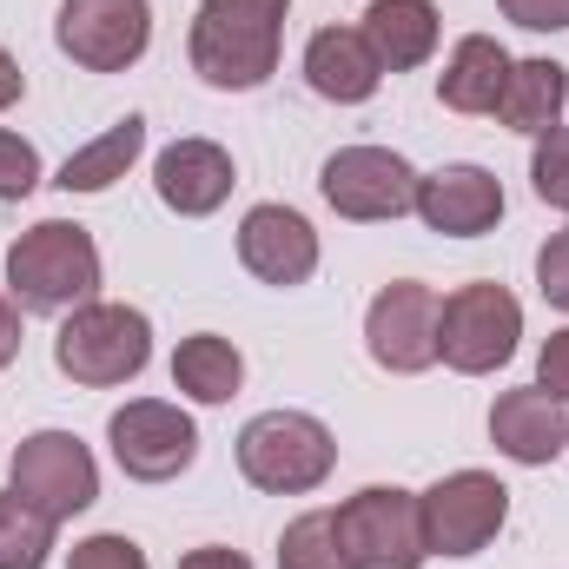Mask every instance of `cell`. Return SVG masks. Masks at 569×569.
<instances>
[{
    "mask_svg": "<svg viewBox=\"0 0 569 569\" xmlns=\"http://www.w3.org/2000/svg\"><path fill=\"white\" fill-rule=\"evenodd\" d=\"M331 463H338V437L305 411H259L239 430V470L252 490L305 497L331 477Z\"/></svg>",
    "mask_w": 569,
    "mask_h": 569,
    "instance_id": "cell-4",
    "label": "cell"
},
{
    "mask_svg": "<svg viewBox=\"0 0 569 569\" xmlns=\"http://www.w3.org/2000/svg\"><path fill=\"white\" fill-rule=\"evenodd\" d=\"M107 443H113V463L133 483H172L199 457V425L166 398H133L107 418Z\"/></svg>",
    "mask_w": 569,
    "mask_h": 569,
    "instance_id": "cell-10",
    "label": "cell"
},
{
    "mask_svg": "<svg viewBox=\"0 0 569 569\" xmlns=\"http://www.w3.org/2000/svg\"><path fill=\"white\" fill-rule=\"evenodd\" d=\"M318 192L338 219H358V226H378V219H405L418 206V172L405 152L391 146H345L325 159L318 172Z\"/></svg>",
    "mask_w": 569,
    "mask_h": 569,
    "instance_id": "cell-8",
    "label": "cell"
},
{
    "mask_svg": "<svg viewBox=\"0 0 569 569\" xmlns=\"http://www.w3.org/2000/svg\"><path fill=\"white\" fill-rule=\"evenodd\" d=\"M338 530V557L345 569H425V523H418V497L398 483H371L358 497H345L331 510Z\"/></svg>",
    "mask_w": 569,
    "mask_h": 569,
    "instance_id": "cell-5",
    "label": "cell"
},
{
    "mask_svg": "<svg viewBox=\"0 0 569 569\" xmlns=\"http://www.w3.org/2000/svg\"><path fill=\"white\" fill-rule=\"evenodd\" d=\"M358 33L371 40L385 73H411L437 53V7L430 0H371Z\"/></svg>",
    "mask_w": 569,
    "mask_h": 569,
    "instance_id": "cell-19",
    "label": "cell"
},
{
    "mask_svg": "<svg viewBox=\"0 0 569 569\" xmlns=\"http://www.w3.org/2000/svg\"><path fill=\"white\" fill-rule=\"evenodd\" d=\"M7 490L20 503H33L40 517L73 523L80 510L100 503V463L73 430H33V437H20V450L7 463Z\"/></svg>",
    "mask_w": 569,
    "mask_h": 569,
    "instance_id": "cell-7",
    "label": "cell"
},
{
    "mask_svg": "<svg viewBox=\"0 0 569 569\" xmlns=\"http://www.w3.org/2000/svg\"><path fill=\"white\" fill-rule=\"evenodd\" d=\"M53 530H60L53 517H40L13 490H0V569H47Z\"/></svg>",
    "mask_w": 569,
    "mask_h": 569,
    "instance_id": "cell-23",
    "label": "cell"
},
{
    "mask_svg": "<svg viewBox=\"0 0 569 569\" xmlns=\"http://www.w3.org/2000/svg\"><path fill=\"white\" fill-rule=\"evenodd\" d=\"M517 338H523V305L503 284H490V279L457 284L437 305V358L450 371H463V378H483V371L510 365Z\"/></svg>",
    "mask_w": 569,
    "mask_h": 569,
    "instance_id": "cell-6",
    "label": "cell"
},
{
    "mask_svg": "<svg viewBox=\"0 0 569 569\" xmlns=\"http://www.w3.org/2000/svg\"><path fill=\"white\" fill-rule=\"evenodd\" d=\"M67 569H152V563H146V550L133 543V537H120V530H100V537L73 543Z\"/></svg>",
    "mask_w": 569,
    "mask_h": 569,
    "instance_id": "cell-26",
    "label": "cell"
},
{
    "mask_svg": "<svg viewBox=\"0 0 569 569\" xmlns=\"http://www.w3.org/2000/svg\"><path fill=\"white\" fill-rule=\"evenodd\" d=\"M537 391L550 405H569V331H550L537 351Z\"/></svg>",
    "mask_w": 569,
    "mask_h": 569,
    "instance_id": "cell-29",
    "label": "cell"
},
{
    "mask_svg": "<svg viewBox=\"0 0 569 569\" xmlns=\"http://www.w3.org/2000/svg\"><path fill=\"white\" fill-rule=\"evenodd\" d=\"M53 40L87 73H127L152 47V7L146 0H60Z\"/></svg>",
    "mask_w": 569,
    "mask_h": 569,
    "instance_id": "cell-11",
    "label": "cell"
},
{
    "mask_svg": "<svg viewBox=\"0 0 569 569\" xmlns=\"http://www.w3.org/2000/svg\"><path fill=\"white\" fill-rule=\"evenodd\" d=\"M537 291H543L557 311H569V226L563 232H550L543 252H537Z\"/></svg>",
    "mask_w": 569,
    "mask_h": 569,
    "instance_id": "cell-28",
    "label": "cell"
},
{
    "mask_svg": "<svg viewBox=\"0 0 569 569\" xmlns=\"http://www.w3.org/2000/svg\"><path fill=\"white\" fill-rule=\"evenodd\" d=\"M291 0H199L192 20V73L219 93H252L279 73V40Z\"/></svg>",
    "mask_w": 569,
    "mask_h": 569,
    "instance_id": "cell-1",
    "label": "cell"
},
{
    "mask_svg": "<svg viewBox=\"0 0 569 569\" xmlns=\"http://www.w3.org/2000/svg\"><path fill=\"white\" fill-rule=\"evenodd\" d=\"M33 186H40V152H33V140H20V133L0 127V199H27Z\"/></svg>",
    "mask_w": 569,
    "mask_h": 569,
    "instance_id": "cell-27",
    "label": "cell"
},
{
    "mask_svg": "<svg viewBox=\"0 0 569 569\" xmlns=\"http://www.w3.org/2000/svg\"><path fill=\"white\" fill-rule=\"evenodd\" d=\"M430 232L443 239H483L503 219V186L483 166H443V172H418V206Z\"/></svg>",
    "mask_w": 569,
    "mask_h": 569,
    "instance_id": "cell-14",
    "label": "cell"
},
{
    "mask_svg": "<svg viewBox=\"0 0 569 569\" xmlns=\"http://www.w3.org/2000/svg\"><path fill=\"white\" fill-rule=\"evenodd\" d=\"M510 517V490L490 470H450L418 497V523H425L430 557H477Z\"/></svg>",
    "mask_w": 569,
    "mask_h": 569,
    "instance_id": "cell-9",
    "label": "cell"
},
{
    "mask_svg": "<svg viewBox=\"0 0 569 569\" xmlns=\"http://www.w3.org/2000/svg\"><path fill=\"white\" fill-rule=\"evenodd\" d=\"M563 107H569V67H557V60H517L510 80H503L497 120L510 133H550V127H563Z\"/></svg>",
    "mask_w": 569,
    "mask_h": 569,
    "instance_id": "cell-21",
    "label": "cell"
},
{
    "mask_svg": "<svg viewBox=\"0 0 569 569\" xmlns=\"http://www.w3.org/2000/svg\"><path fill=\"white\" fill-rule=\"evenodd\" d=\"M179 569H252L239 550H219V543H206V550H186L179 557Z\"/></svg>",
    "mask_w": 569,
    "mask_h": 569,
    "instance_id": "cell-31",
    "label": "cell"
},
{
    "mask_svg": "<svg viewBox=\"0 0 569 569\" xmlns=\"http://www.w3.org/2000/svg\"><path fill=\"white\" fill-rule=\"evenodd\" d=\"M530 186L543 206L569 212V127H550L537 133V152H530Z\"/></svg>",
    "mask_w": 569,
    "mask_h": 569,
    "instance_id": "cell-25",
    "label": "cell"
},
{
    "mask_svg": "<svg viewBox=\"0 0 569 569\" xmlns=\"http://www.w3.org/2000/svg\"><path fill=\"white\" fill-rule=\"evenodd\" d=\"M20 93H27V73H20V60H13V53L0 47V113H7V107H13Z\"/></svg>",
    "mask_w": 569,
    "mask_h": 569,
    "instance_id": "cell-33",
    "label": "cell"
},
{
    "mask_svg": "<svg viewBox=\"0 0 569 569\" xmlns=\"http://www.w3.org/2000/svg\"><path fill=\"white\" fill-rule=\"evenodd\" d=\"M497 7H503V20H517L530 33H563L569 27V0H497Z\"/></svg>",
    "mask_w": 569,
    "mask_h": 569,
    "instance_id": "cell-30",
    "label": "cell"
},
{
    "mask_svg": "<svg viewBox=\"0 0 569 569\" xmlns=\"http://www.w3.org/2000/svg\"><path fill=\"white\" fill-rule=\"evenodd\" d=\"M20 358V305L13 298H0V371Z\"/></svg>",
    "mask_w": 569,
    "mask_h": 569,
    "instance_id": "cell-32",
    "label": "cell"
},
{
    "mask_svg": "<svg viewBox=\"0 0 569 569\" xmlns=\"http://www.w3.org/2000/svg\"><path fill=\"white\" fill-rule=\"evenodd\" d=\"M510 67H517V60H510L490 33H463V40L450 47L443 73H437V100H443L450 113H497Z\"/></svg>",
    "mask_w": 569,
    "mask_h": 569,
    "instance_id": "cell-18",
    "label": "cell"
},
{
    "mask_svg": "<svg viewBox=\"0 0 569 569\" xmlns=\"http://www.w3.org/2000/svg\"><path fill=\"white\" fill-rule=\"evenodd\" d=\"M140 152H146V120H140V113H127L120 127H107L93 146H80V152L60 166V179H53V186H60V192H107L113 179H127V172H133V159H140Z\"/></svg>",
    "mask_w": 569,
    "mask_h": 569,
    "instance_id": "cell-22",
    "label": "cell"
},
{
    "mask_svg": "<svg viewBox=\"0 0 569 569\" xmlns=\"http://www.w3.org/2000/svg\"><path fill=\"white\" fill-rule=\"evenodd\" d=\"M490 443L510 457V463H557L569 450V418L563 405H550L537 385L530 391H503L497 405H490Z\"/></svg>",
    "mask_w": 569,
    "mask_h": 569,
    "instance_id": "cell-17",
    "label": "cell"
},
{
    "mask_svg": "<svg viewBox=\"0 0 569 569\" xmlns=\"http://www.w3.org/2000/svg\"><path fill=\"white\" fill-rule=\"evenodd\" d=\"M437 305H443V298L418 279H398L371 298V311H365V345H371V358H378L385 371L418 378V371L437 365Z\"/></svg>",
    "mask_w": 569,
    "mask_h": 569,
    "instance_id": "cell-12",
    "label": "cell"
},
{
    "mask_svg": "<svg viewBox=\"0 0 569 569\" xmlns=\"http://www.w3.org/2000/svg\"><path fill=\"white\" fill-rule=\"evenodd\" d=\"M305 80H311V93H318V100L365 107V100L378 93L385 67H378L371 40H365L358 27H318V33H311V47H305Z\"/></svg>",
    "mask_w": 569,
    "mask_h": 569,
    "instance_id": "cell-16",
    "label": "cell"
},
{
    "mask_svg": "<svg viewBox=\"0 0 569 569\" xmlns=\"http://www.w3.org/2000/svg\"><path fill=\"white\" fill-rule=\"evenodd\" d=\"M279 569H345V557H338V530H331V510H305L298 523H284Z\"/></svg>",
    "mask_w": 569,
    "mask_h": 569,
    "instance_id": "cell-24",
    "label": "cell"
},
{
    "mask_svg": "<svg viewBox=\"0 0 569 569\" xmlns=\"http://www.w3.org/2000/svg\"><path fill=\"white\" fill-rule=\"evenodd\" d=\"M239 266L259 284H305L318 272V232L291 206H252L239 219Z\"/></svg>",
    "mask_w": 569,
    "mask_h": 569,
    "instance_id": "cell-13",
    "label": "cell"
},
{
    "mask_svg": "<svg viewBox=\"0 0 569 569\" xmlns=\"http://www.w3.org/2000/svg\"><path fill=\"white\" fill-rule=\"evenodd\" d=\"M232 152L212 140H172L152 159V192L159 206H172L179 219H206L232 199Z\"/></svg>",
    "mask_w": 569,
    "mask_h": 569,
    "instance_id": "cell-15",
    "label": "cell"
},
{
    "mask_svg": "<svg viewBox=\"0 0 569 569\" xmlns=\"http://www.w3.org/2000/svg\"><path fill=\"white\" fill-rule=\"evenodd\" d=\"M152 358V325L133 305H80L67 311V325L53 331V365L60 378L87 385V391H113V385H133Z\"/></svg>",
    "mask_w": 569,
    "mask_h": 569,
    "instance_id": "cell-3",
    "label": "cell"
},
{
    "mask_svg": "<svg viewBox=\"0 0 569 569\" xmlns=\"http://www.w3.org/2000/svg\"><path fill=\"white\" fill-rule=\"evenodd\" d=\"M7 284L20 311H80L100 291V246L87 226L40 219L7 246Z\"/></svg>",
    "mask_w": 569,
    "mask_h": 569,
    "instance_id": "cell-2",
    "label": "cell"
},
{
    "mask_svg": "<svg viewBox=\"0 0 569 569\" xmlns=\"http://www.w3.org/2000/svg\"><path fill=\"white\" fill-rule=\"evenodd\" d=\"M246 385V358L232 338L219 331H192L179 351H172V391L192 398V405H232Z\"/></svg>",
    "mask_w": 569,
    "mask_h": 569,
    "instance_id": "cell-20",
    "label": "cell"
}]
</instances>
